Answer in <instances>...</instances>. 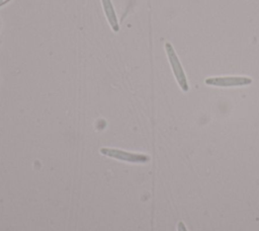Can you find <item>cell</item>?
Instances as JSON below:
<instances>
[{
  "label": "cell",
  "instance_id": "1",
  "mask_svg": "<svg viewBox=\"0 0 259 231\" xmlns=\"http://www.w3.org/2000/svg\"><path fill=\"white\" fill-rule=\"evenodd\" d=\"M165 50H166L169 63L171 65L173 74L176 78V81H177L178 85L180 86V88L183 91H185V92L188 91L189 86H188V82H187V79H186V75L184 73V70L181 66V63H180L172 45L170 43H166L165 44Z\"/></svg>",
  "mask_w": 259,
  "mask_h": 231
},
{
  "label": "cell",
  "instance_id": "2",
  "mask_svg": "<svg viewBox=\"0 0 259 231\" xmlns=\"http://www.w3.org/2000/svg\"><path fill=\"white\" fill-rule=\"evenodd\" d=\"M205 84L218 87H235L244 86L252 83V79L246 76H221L208 77L205 79Z\"/></svg>",
  "mask_w": 259,
  "mask_h": 231
},
{
  "label": "cell",
  "instance_id": "3",
  "mask_svg": "<svg viewBox=\"0 0 259 231\" xmlns=\"http://www.w3.org/2000/svg\"><path fill=\"white\" fill-rule=\"evenodd\" d=\"M100 153H102L105 156L122 160V161H127V162H136V163H144L148 162L150 160V157L148 155L144 154H138V153H131V152H125L119 149H112V148H101Z\"/></svg>",
  "mask_w": 259,
  "mask_h": 231
},
{
  "label": "cell",
  "instance_id": "4",
  "mask_svg": "<svg viewBox=\"0 0 259 231\" xmlns=\"http://www.w3.org/2000/svg\"><path fill=\"white\" fill-rule=\"evenodd\" d=\"M102 5H103V10L105 12V15L107 17V20L109 22V24L111 25L112 29L114 31L118 30V23H117V19L115 16V12L114 9L112 7L111 1L110 0H101Z\"/></svg>",
  "mask_w": 259,
  "mask_h": 231
},
{
  "label": "cell",
  "instance_id": "5",
  "mask_svg": "<svg viewBox=\"0 0 259 231\" xmlns=\"http://www.w3.org/2000/svg\"><path fill=\"white\" fill-rule=\"evenodd\" d=\"M177 230H178V231H187V229H186V227H185V225H184L183 222H178V224H177Z\"/></svg>",
  "mask_w": 259,
  "mask_h": 231
}]
</instances>
